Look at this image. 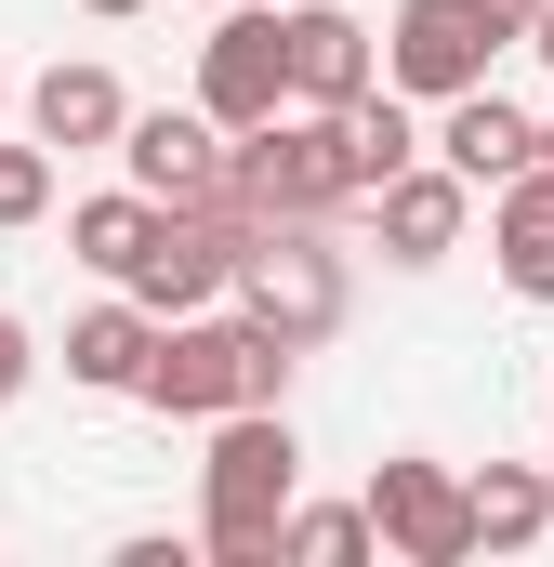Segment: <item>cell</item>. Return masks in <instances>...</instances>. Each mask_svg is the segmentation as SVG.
<instances>
[{
  "instance_id": "cell-1",
  "label": "cell",
  "mask_w": 554,
  "mask_h": 567,
  "mask_svg": "<svg viewBox=\"0 0 554 567\" xmlns=\"http://www.w3.org/2000/svg\"><path fill=\"white\" fill-rule=\"evenodd\" d=\"M290 357H304V343H277L265 317H185V330H158V357H145V410H172V423L277 410Z\"/></svg>"
},
{
  "instance_id": "cell-2",
  "label": "cell",
  "mask_w": 554,
  "mask_h": 567,
  "mask_svg": "<svg viewBox=\"0 0 554 567\" xmlns=\"http://www.w3.org/2000/svg\"><path fill=\"white\" fill-rule=\"evenodd\" d=\"M252 225H317V212H343V198H370L357 185V145H343V106H317V120H265V133H238V185H225Z\"/></svg>"
},
{
  "instance_id": "cell-3",
  "label": "cell",
  "mask_w": 554,
  "mask_h": 567,
  "mask_svg": "<svg viewBox=\"0 0 554 567\" xmlns=\"http://www.w3.org/2000/svg\"><path fill=\"white\" fill-rule=\"evenodd\" d=\"M290 488H304L290 423H277V410H225V435H212V555L265 567L277 528H290Z\"/></svg>"
},
{
  "instance_id": "cell-4",
  "label": "cell",
  "mask_w": 554,
  "mask_h": 567,
  "mask_svg": "<svg viewBox=\"0 0 554 567\" xmlns=\"http://www.w3.org/2000/svg\"><path fill=\"white\" fill-rule=\"evenodd\" d=\"M238 317H265L277 343H330V330H343V265H330V238H317V225H252V251H238Z\"/></svg>"
},
{
  "instance_id": "cell-5",
  "label": "cell",
  "mask_w": 554,
  "mask_h": 567,
  "mask_svg": "<svg viewBox=\"0 0 554 567\" xmlns=\"http://www.w3.org/2000/svg\"><path fill=\"white\" fill-rule=\"evenodd\" d=\"M198 106H212L225 133H265L277 106H290V13L225 0V27L198 40Z\"/></svg>"
},
{
  "instance_id": "cell-6",
  "label": "cell",
  "mask_w": 554,
  "mask_h": 567,
  "mask_svg": "<svg viewBox=\"0 0 554 567\" xmlns=\"http://www.w3.org/2000/svg\"><path fill=\"white\" fill-rule=\"evenodd\" d=\"M238 251H252V212H238V198H212V212H158V238H145V265H133V303L198 317L212 290H238Z\"/></svg>"
},
{
  "instance_id": "cell-7",
  "label": "cell",
  "mask_w": 554,
  "mask_h": 567,
  "mask_svg": "<svg viewBox=\"0 0 554 567\" xmlns=\"http://www.w3.org/2000/svg\"><path fill=\"white\" fill-rule=\"evenodd\" d=\"M370 528H383V555H410V567H462L475 555V488L449 462H383L370 475Z\"/></svg>"
},
{
  "instance_id": "cell-8",
  "label": "cell",
  "mask_w": 554,
  "mask_h": 567,
  "mask_svg": "<svg viewBox=\"0 0 554 567\" xmlns=\"http://www.w3.org/2000/svg\"><path fill=\"white\" fill-rule=\"evenodd\" d=\"M120 158H133V185L158 198V212H212V198L238 185V145H225V120H212V106H198V120H185V106L133 120V133H120Z\"/></svg>"
},
{
  "instance_id": "cell-9",
  "label": "cell",
  "mask_w": 554,
  "mask_h": 567,
  "mask_svg": "<svg viewBox=\"0 0 554 567\" xmlns=\"http://www.w3.org/2000/svg\"><path fill=\"white\" fill-rule=\"evenodd\" d=\"M489 53H502V40H489L462 0H410V13H397V40H383V80L449 106V93H475V80H489Z\"/></svg>"
},
{
  "instance_id": "cell-10",
  "label": "cell",
  "mask_w": 554,
  "mask_h": 567,
  "mask_svg": "<svg viewBox=\"0 0 554 567\" xmlns=\"http://www.w3.org/2000/svg\"><path fill=\"white\" fill-rule=\"evenodd\" d=\"M435 158H449V172H475V185H515V172L542 158V120H515V106L475 80V93H449V120H435Z\"/></svg>"
},
{
  "instance_id": "cell-11",
  "label": "cell",
  "mask_w": 554,
  "mask_h": 567,
  "mask_svg": "<svg viewBox=\"0 0 554 567\" xmlns=\"http://www.w3.org/2000/svg\"><path fill=\"white\" fill-rule=\"evenodd\" d=\"M462 212H475V172H397L383 185V251L397 265H435V251H462Z\"/></svg>"
},
{
  "instance_id": "cell-12",
  "label": "cell",
  "mask_w": 554,
  "mask_h": 567,
  "mask_svg": "<svg viewBox=\"0 0 554 567\" xmlns=\"http://www.w3.org/2000/svg\"><path fill=\"white\" fill-rule=\"evenodd\" d=\"M290 93H304V106H357V93H370V27L330 13V0H304V13H290Z\"/></svg>"
},
{
  "instance_id": "cell-13",
  "label": "cell",
  "mask_w": 554,
  "mask_h": 567,
  "mask_svg": "<svg viewBox=\"0 0 554 567\" xmlns=\"http://www.w3.org/2000/svg\"><path fill=\"white\" fill-rule=\"evenodd\" d=\"M145 357H158V303H93L66 330V383L93 396H145Z\"/></svg>"
},
{
  "instance_id": "cell-14",
  "label": "cell",
  "mask_w": 554,
  "mask_h": 567,
  "mask_svg": "<svg viewBox=\"0 0 554 567\" xmlns=\"http://www.w3.org/2000/svg\"><path fill=\"white\" fill-rule=\"evenodd\" d=\"M27 120H40V145H120L133 133V93H120L106 66H40Z\"/></svg>"
},
{
  "instance_id": "cell-15",
  "label": "cell",
  "mask_w": 554,
  "mask_h": 567,
  "mask_svg": "<svg viewBox=\"0 0 554 567\" xmlns=\"http://www.w3.org/2000/svg\"><path fill=\"white\" fill-rule=\"evenodd\" d=\"M489 251H502V278L529 290V303H554V172H515V185H502Z\"/></svg>"
},
{
  "instance_id": "cell-16",
  "label": "cell",
  "mask_w": 554,
  "mask_h": 567,
  "mask_svg": "<svg viewBox=\"0 0 554 567\" xmlns=\"http://www.w3.org/2000/svg\"><path fill=\"white\" fill-rule=\"evenodd\" d=\"M475 488V555H529L554 528V475H529V462H489V475H462Z\"/></svg>"
},
{
  "instance_id": "cell-17",
  "label": "cell",
  "mask_w": 554,
  "mask_h": 567,
  "mask_svg": "<svg viewBox=\"0 0 554 567\" xmlns=\"http://www.w3.org/2000/svg\"><path fill=\"white\" fill-rule=\"evenodd\" d=\"M145 238H158V198H80V212H66V251H80V265H93V278H133L145 265Z\"/></svg>"
},
{
  "instance_id": "cell-18",
  "label": "cell",
  "mask_w": 554,
  "mask_h": 567,
  "mask_svg": "<svg viewBox=\"0 0 554 567\" xmlns=\"http://www.w3.org/2000/svg\"><path fill=\"white\" fill-rule=\"evenodd\" d=\"M343 145H357V185H370V198H383V185H397V172H410V158H422V133H410V106H397V80L343 106Z\"/></svg>"
},
{
  "instance_id": "cell-19",
  "label": "cell",
  "mask_w": 554,
  "mask_h": 567,
  "mask_svg": "<svg viewBox=\"0 0 554 567\" xmlns=\"http://www.w3.org/2000/svg\"><path fill=\"white\" fill-rule=\"evenodd\" d=\"M370 542H383V528H370V515H343V502H317V515H290V528H277V555H290V567H357Z\"/></svg>"
},
{
  "instance_id": "cell-20",
  "label": "cell",
  "mask_w": 554,
  "mask_h": 567,
  "mask_svg": "<svg viewBox=\"0 0 554 567\" xmlns=\"http://www.w3.org/2000/svg\"><path fill=\"white\" fill-rule=\"evenodd\" d=\"M53 212V158L40 145H0V225H40Z\"/></svg>"
},
{
  "instance_id": "cell-21",
  "label": "cell",
  "mask_w": 554,
  "mask_h": 567,
  "mask_svg": "<svg viewBox=\"0 0 554 567\" xmlns=\"http://www.w3.org/2000/svg\"><path fill=\"white\" fill-rule=\"evenodd\" d=\"M462 13H475L489 40H529V27H542V0H462Z\"/></svg>"
},
{
  "instance_id": "cell-22",
  "label": "cell",
  "mask_w": 554,
  "mask_h": 567,
  "mask_svg": "<svg viewBox=\"0 0 554 567\" xmlns=\"http://www.w3.org/2000/svg\"><path fill=\"white\" fill-rule=\"evenodd\" d=\"M13 396H27V330L0 317V410H13Z\"/></svg>"
},
{
  "instance_id": "cell-23",
  "label": "cell",
  "mask_w": 554,
  "mask_h": 567,
  "mask_svg": "<svg viewBox=\"0 0 554 567\" xmlns=\"http://www.w3.org/2000/svg\"><path fill=\"white\" fill-rule=\"evenodd\" d=\"M529 53H542V66H554V0H542V27H529Z\"/></svg>"
},
{
  "instance_id": "cell-24",
  "label": "cell",
  "mask_w": 554,
  "mask_h": 567,
  "mask_svg": "<svg viewBox=\"0 0 554 567\" xmlns=\"http://www.w3.org/2000/svg\"><path fill=\"white\" fill-rule=\"evenodd\" d=\"M529 172H554V120H542V158H529Z\"/></svg>"
},
{
  "instance_id": "cell-25",
  "label": "cell",
  "mask_w": 554,
  "mask_h": 567,
  "mask_svg": "<svg viewBox=\"0 0 554 567\" xmlns=\"http://www.w3.org/2000/svg\"><path fill=\"white\" fill-rule=\"evenodd\" d=\"M93 13H145V0H93Z\"/></svg>"
}]
</instances>
